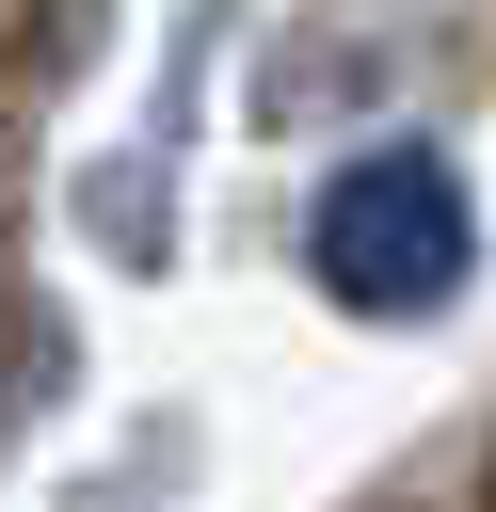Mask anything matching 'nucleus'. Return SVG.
<instances>
[{"mask_svg": "<svg viewBox=\"0 0 496 512\" xmlns=\"http://www.w3.org/2000/svg\"><path fill=\"white\" fill-rule=\"evenodd\" d=\"M80 240H96L112 272H144V256L176 240V192H160L144 160H96V176H80Z\"/></svg>", "mask_w": 496, "mask_h": 512, "instance_id": "f03ea898", "label": "nucleus"}, {"mask_svg": "<svg viewBox=\"0 0 496 512\" xmlns=\"http://www.w3.org/2000/svg\"><path fill=\"white\" fill-rule=\"evenodd\" d=\"M448 256H464V208H448L432 160H352V176L320 192V288H352V304H432Z\"/></svg>", "mask_w": 496, "mask_h": 512, "instance_id": "f257e3e1", "label": "nucleus"}]
</instances>
